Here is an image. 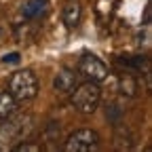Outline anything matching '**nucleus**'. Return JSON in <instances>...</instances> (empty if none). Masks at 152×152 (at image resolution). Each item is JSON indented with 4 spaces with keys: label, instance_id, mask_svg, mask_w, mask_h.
Here are the masks:
<instances>
[{
    "label": "nucleus",
    "instance_id": "1",
    "mask_svg": "<svg viewBox=\"0 0 152 152\" xmlns=\"http://www.w3.org/2000/svg\"><path fill=\"white\" fill-rule=\"evenodd\" d=\"M99 99H102V91H99L97 83H93V80L76 85L72 91V106L80 114H93L99 106Z\"/></svg>",
    "mask_w": 152,
    "mask_h": 152
},
{
    "label": "nucleus",
    "instance_id": "2",
    "mask_svg": "<svg viewBox=\"0 0 152 152\" xmlns=\"http://www.w3.org/2000/svg\"><path fill=\"white\" fill-rule=\"evenodd\" d=\"M9 93L17 102H28L38 95V78L32 70H19L9 80Z\"/></svg>",
    "mask_w": 152,
    "mask_h": 152
},
{
    "label": "nucleus",
    "instance_id": "3",
    "mask_svg": "<svg viewBox=\"0 0 152 152\" xmlns=\"http://www.w3.org/2000/svg\"><path fill=\"white\" fill-rule=\"evenodd\" d=\"M78 74H83L87 80H93V83H102L108 78V66L99 59L97 55L93 53H85L78 61Z\"/></svg>",
    "mask_w": 152,
    "mask_h": 152
},
{
    "label": "nucleus",
    "instance_id": "4",
    "mask_svg": "<svg viewBox=\"0 0 152 152\" xmlns=\"http://www.w3.org/2000/svg\"><path fill=\"white\" fill-rule=\"evenodd\" d=\"M99 146V135L93 129H78L74 131L66 142L68 152H91Z\"/></svg>",
    "mask_w": 152,
    "mask_h": 152
},
{
    "label": "nucleus",
    "instance_id": "5",
    "mask_svg": "<svg viewBox=\"0 0 152 152\" xmlns=\"http://www.w3.org/2000/svg\"><path fill=\"white\" fill-rule=\"evenodd\" d=\"M78 85V74L70 68H59L57 74L53 76V89L59 95H68L74 91V87Z\"/></svg>",
    "mask_w": 152,
    "mask_h": 152
},
{
    "label": "nucleus",
    "instance_id": "6",
    "mask_svg": "<svg viewBox=\"0 0 152 152\" xmlns=\"http://www.w3.org/2000/svg\"><path fill=\"white\" fill-rule=\"evenodd\" d=\"M80 17H83V9H80V4L78 2H70V4H66V9H64V23H66V28H76L80 23Z\"/></svg>",
    "mask_w": 152,
    "mask_h": 152
},
{
    "label": "nucleus",
    "instance_id": "7",
    "mask_svg": "<svg viewBox=\"0 0 152 152\" xmlns=\"http://www.w3.org/2000/svg\"><path fill=\"white\" fill-rule=\"evenodd\" d=\"M15 110H17V99L9 91H2V93H0V121L11 118L15 114Z\"/></svg>",
    "mask_w": 152,
    "mask_h": 152
},
{
    "label": "nucleus",
    "instance_id": "8",
    "mask_svg": "<svg viewBox=\"0 0 152 152\" xmlns=\"http://www.w3.org/2000/svg\"><path fill=\"white\" fill-rule=\"evenodd\" d=\"M47 0H28V2L21 7V15L26 19H36V17H40L45 11H47Z\"/></svg>",
    "mask_w": 152,
    "mask_h": 152
},
{
    "label": "nucleus",
    "instance_id": "9",
    "mask_svg": "<svg viewBox=\"0 0 152 152\" xmlns=\"http://www.w3.org/2000/svg\"><path fill=\"white\" fill-rule=\"evenodd\" d=\"M118 89H121L123 95H127V97H135V95H137V80L133 78V76L125 74V76H121V80H118Z\"/></svg>",
    "mask_w": 152,
    "mask_h": 152
},
{
    "label": "nucleus",
    "instance_id": "10",
    "mask_svg": "<svg viewBox=\"0 0 152 152\" xmlns=\"http://www.w3.org/2000/svg\"><path fill=\"white\" fill-rule=\"evenodd\" d=\"M15 150L17 152H40V146L38 144H17Z\"/></svg>",
    "mask_w": 152,
    "mask_h": 152
},
{
    "label": "nucleus",
    "instance_id": "11",
    "mask_svg": "<svg viewBox=\"0 0 152 152\" xmlns=\"http://www.w3.org/2000/svg\"><path fill=\"white\" fill-rule=\"evenodd\" d=\"M2 61H4V64H17V61H19V53H7V55L2 57Z\"/></svg>",
    "mask_w": 152,
    "mask_h": 152
},
{
    "label": "nucleus",
    "instance_id": "12",
    "mask_svg": "<svg viewBox=\"0 0 152 152\" xmlns=\"http://www.w3.org/2000/svg\"><path fill=\"white\" fill-rule=\"evenodd\" d=\"M0 38H2V30H0Z\"/></svg>",
    "mask_w": 152,
    "mask_h": 152
}]
</instances>
